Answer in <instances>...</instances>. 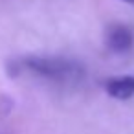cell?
Wrapping results in <instances>:
<instances>
[{"label": "cell", "mask_w": 134, "mask_h": 134, "mask_svg": "<svg viewBox=\"0 0 134 134\" xmlns=\"http://www.w3.org/2000/svg\"><path fill=\"white\" fill-rule=\"evenodd\" d=\"M22 66L37 75H42L46 79H55V81H68L83 75V68L77 63L57 59V57H28L24 59Z\"/></svg>", "instance_id": "6da1fadb"}, {"label": "cell", "mask_w": 134, "mask_h": 134, "mask_svg": "<svg viewBox=\"0 0 134 134\" xmlns=\"http://www.w3.org/2000/svg\"><path fill=\"white\" fill-rule=\"evenodd\" d=\"M105 44L110 52L123 53L134 46V35L123 24H110L107 28V33H105Z\"/></svg>", "instance_id": "7a4b0ae2"}, {"label": "cell", "mask_w": 134, "mask_h": 134, "mask_svg": "<svg viewBox=\"0 0 134 134\" xmlns=\"http://www.w3.org/2000/svg\"><path fill=\"white\" fill-rule=\"evenodd\" d=\"M105 92L114 99H130L134 96V75H118L105 83Z\"/></svg>", "instance_id": "3957f363"}, {"label": "cell", "mask_w": 134, "mask_h": 134, "mask_svg": "<svg viewBox=\"0 0 134 134\" xmlns=\"http://www.w3.org/2000/svg\"><path fill=\"white\" fill-rule=\"evenodd\" d=\"M121 2H127V4H130V6H134V0H121Z\"/></svg>", "instance_id": "277c9868"}]
</instances>
